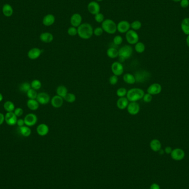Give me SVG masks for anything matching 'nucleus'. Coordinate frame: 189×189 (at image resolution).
Returning <instances> with one entry per match:
<instances>
[{
  "label": "nucleus",
  "mask_w": 189,
  "mask_h": 189,
  "mask_svg": "<svg viewBox=\"0 0 189 189\" xmlns=\"http://www.w3.org/2000/svg\"><path fill=\"white\" fill-rule=\"evenodd\" d=\"M127 112L130 115L135 116L139 114L140 111V106L137 102H130L128 105Z\"/></svg>",
  "instance_id": "9"
},
{
  "label": "nucleus",
  "mask_w": 189,
  "mask_h": 189,
  "mask_svg": "<svg viewBox=\"0 0 189 189\" xmlns=\"http://www.w3.org/2000/svg\"><path fill=\"white\" fill-rule=\"evenodd\" d=\"M13 112L16 115V116L18 117H21L23 115V110L21 108L18 107L17 109H15L14 111H13Z\"/></svg>",
  "instance_id": "45"
},
{
  "label": "nucleus",
  "mask_w": 189,
  "mask_h": 189,
  "mask_svg": "<svg viewBox=\"0 0 189 189\" xmlns=\"http://www.w3.org/2000/svg\"><path fill=\"white\" fill-rule=\"evenodd\" d=\"M150 189H161V187L158 184H157L156 183H154L151 185V186L150 187Z\"/></svg>",
  "instance_id": "48"
},
{
  "label": "nucleus",
  "mask_w": 189,
  "mask_h": 189,
  "mask_svg": "<svg viewBox=\"0 0 189 189\" xmlns=\"http://www.w3.org/2000/svg\"><path fill=\"white\" fill-rule=\"evenodd\" d=\"M111 69L114 75L117 76L122 75L124 72V67L121 62H114L111 65Z\"/></svg>",
  "instance_id": "7"
},
{
  "label": "nucleus",
  "mask_w": 189,
  "mask_h": 189,
  "mask_svg": "<svg viewBox=\"0 0 189 189\" xmlns=\"http://www.w3.org/2000/svg\"><path fill=\"white\" fill-rule=\"evenodd\" d=\"M39 38L42 42L50 43L52 42L54 39V36L52 33L49 32H44L40 34Z\"/></svg>",
  "instance_id": "22"
},
{
  "label": "nucleus",
  "mask_w": 189,
  "mask_h": 189,
  "mask_svg": "<svg viewBox=\"0 0 189 189\" xmlns=\"http://www.w3.org/2000/svg\"><path fill=\"white\" fill-rule=\"evenodd\" d=\"M162 90V87L161 85L158 83H154L150 85L147 89V92L151 95L158 94L161 93Z\"/></svg>",
  "instance_id": "17"
},
{
  "label": "nucleus",
  "mask_w": 189,
  "mask_h": 189,
  "mask_svg": "<svg viewBox=\"0 0 189 189\" xmlns=\"http://www.w3.org/2000/svg\"><path fill=\"white\" fill-rule=\"evenodd\" d=\"M142 23L140 21H135L130 23V28L134 31H138L142 27Z\"/></svg>",
  "instance_id": "38"
},
{
  "label": "nucleus",
  "mask_w": 189,
  "mask_h": 189,
  "mask_svg": "<svg viewBox=\"0 0 189 189\" xmlns=\"http://www.w3.org/2000/svg\"><path fill=\"white\" fill-rule=\"evenodd\" d=\"M56 92L57 95L64 99V97L66 96V94H68V90L66 86H65L64 85H60L57 88Z\"/></svg>",
  "instance_id": "28"
},
{
  "label": "nucleus",
  "mask_w": 189,
  "mask_h": 189,
  "mask_svg": "<svg viewBox=\"0 0 189 189\" xmlns=\"http://www.w3.org/2000/svg\"><path fill=\"white\" fill-rule=\"evenodd\" d=\"M19 132L23 137H28L30 136L32 133L31 128L28 126L23 125L19 127Z\"/></svg>",
  "instance_id": "30"
},
{
  "label": "nucleus",
  "mask_w": 189,
  "mask_h": 189,
  "mask_svg": "<svg viewBox=\"0 0 189 189\" xmlns=\"http://www.w3.org/2000/svg\"><path fill=\"white\" fill-rule=\"evenodd\" d=\"M3 13L5 16L7 17L12 16L13 13V10L11 5L6 3L3 7Z\"/></svg>",
  "instance_id": "26"
},
{
  "label": "nucleus",
  "mask_w": 189,
  "mask_h": 189,
  "mask_svg": "<svg viewBox=\"0 0 189 189\" xmlns=\"http://www.w3.org/2000/svg\"><path fill=\"white\" fill-rule=\"evenodd\" d=\"M31 89V84L28 82L23 83L19 86V90L24 93H27Z\"/></svg>",
  "instance_id": "33"
},
{
  "label": "nucleus",
  "mask_w": 189,
  "mask_h": 189,
  "mask_svg": "<svg viewBox=\"0 0 189 189\" xmlns=\"http://www.w3.org/2000/svg\"><path fill=\"white\" fill-rule=\"evenodd\" d=\"M49 132V128L47 125L45 123H41L37 127V132L38 135L42 137L45 136Z\"/></svg>",
  "instance_id": "19"
},
{
  "label": "nucleus",
  "mask_w": 189,
  "mask_h": 189,
  "mask_svg": "<svg viewBox=\"0 0 189 189\" xmlns=\"http://www.w3.org/2000/svg\"><path fill=\"white\" fill-rule=\"evenodd\" d=\"M27 106L32 111H36L39 107V104L36 99H29L27 102Z\"/></svg>",
  "instance_id": "25"
},
{
  "label": "nucleus",
  "mask_w": 189,
  "mask_h": 189,
  "mask_svg": "<svg viewBox=\"0 0 189 189\" xmlns=\"http://www.w3.org/2000/svg\"><path fill=\"white\" fill-rule=\"evenodd\" d=\"M3 94H1V93H0V102H1L2 101H3Z\"/></svg>",
  "instance_id": "52"
},
{
  "label": "nucleus",
  "mask_w": 189,
  "mask_h": 189,
  "mask_svg": "<svg viewBox=\"0 0 189 189\" xmlns=\"http://www.w3.org/2000/svg\"><path fill=\"white\" fill-rule=\"evenodd\" d=\"M180 5L182 8H186L189 6V0H181L180 2Z\"/></svg>",
  "instance_id": "46"
},
{
  "label": "nucleus",
  "mask_w": 189,
  "mask_h": 189,
  "mask_svg": "<svg viewBox=\"0 0 189 189\" xmlns=\"http://www.w3.org/2000/svg\"><path fill=\"white\" fill-rule=\"evenodd\" d=\"M83 17L80 13H75L71 16L70 18V24L71 26L78 28L82 24Z\"/></svg>",
  "instance_id": "13"
},
{
  "label": "nucleus",
  "mask_w": 189,
  "mask_h": 189,
  "mask_svg": "<svg viewBox=\"0 0 189 189\" xmlns=\"http://www.w3.org/2000/svg\"><path fill=\"white\" fill-rule=\"evenodd\" d=\"M67 32L70 36L74 37V36H76L78 34V28L74 27H70L69 28Z\"/></svg>",
  "instance_id": "39"
},
{
  "label": "nucleus",
  "mask_w": 189,
  "mask_h": 189,
  "mask_svg": "<svg viewBox=\"0 0 189 189\" xmlns=\"http://www.w3.org/2000/svg\"><path fill=\"white\" fill-rule=\"evenodd\" d=\"M25 125L28 127H32L36 125L38 121V117L36 115L34 114H28L25 116L24 118Z\"/></svg>",
  "instance_id": "8"
},
{
  "label": "nucleus",
  "mask_w": 189,
  "mask_h": 189,
  "mask_svg": "<svg viewBox=\"0 0 189 189\" xmlns=\"http://www.w3.org/2000/svg\"><path fill=\"white\" fill-rule=\"evenodd\" d=\"M5 121V116L3 114L0 112V125H3Z\"/></svg>",
  "instance_id": "49"
},
{
  "label": "nucleus",
  "mask_w": 189,
  "mask_h": 189,
  "mask_svg": "<svg viewBox=\"0 0 189 189\" xmlns=\"http://www.w3.org/2000/svg\"><path fill=\"white\" fill-rule=\"evenodd\" d=\"M17 117L13 112H7L5 116V121L9 125H14L17 122Z\"/></svg>",
  "instance_id": "15"
},
{
  "label": "nucleus",
  "mask_w": 189,
  "mask_h": 189,
  "mask_svg": "<svg viewBox=\"0 0 189 189\" xmlns=\"http://www.w3.org/2000/svg\"><path fill=\"white\" fill-rule=\"evenodd\" d=\"M135 50L138 53H143L146 49V46L143 43L138 42L137 43L135 46Z\"/></svg>",
  "instance_id": "32"
},
{
  "label": "nucleus",
  "mask_w": 189,
  "mask_h": 189,
  "mask_svg": "<svg viewBox=\"0 0 189 189\" xmlns=\"http://www.w3.org/2000/svg\"><path fill=\"white\" fill-rule=\"evenodd\" d=\"M186 42L187 45L189 47V35H188L187 37Z\"/></svg>",
  "instance_id": "51"
},
{
  "label": "nucleus",
  "mask_w": 189,
  "mask_h": 189,
  "mask_svg": "<svg viewBox=\"0 0 189 189\" xmlns=\"http://www.w3.org/2000/svg\"><path fill=\"white\" fill-rule=\"evenodd\" d=\"M152 99H153L152 95L149 94L148 93H147V94H144V96H143L142 99L143 100V101H144V102H146V103H149L151 101Z\"/></svg>",
  "instance_id": "44"
},
{
  "label": "nucleus",
  "mask_w": 189,
  "mask_h": 189,
  "mask_svg": "<svg viewBox=\"0 0 189 189\" xmlns=\"http://www.w3.org/2000/svg\"><path fill=\"white\" fill-rule=\"evenodd\" d=\"M101 27L104 32L110 34H114L117 31V24L112 19L104 20L102 23Z\"/></svg>",
  "instance_id": "4"
},
{
  "label": "nucleus",
  "mask_w": 189,
  "mask_h": 189,
  "mask_svg": "<svg viewBox=\"0 0 189 189\" xmlns=\"http://www.w3.org/2000/svg\"><path fill=\"white\" fill-rule=\"evenodd\" d=\"M64 99L58 95H55L51 99L50 103L55 109H59L63 105Z\"/></svg>",
  "instance_id": "16"
},
{
  "label": "nucleus",
  "mask_w": 189,
  "mask_h": 189,
  "mask_svg": "<svg viewBox=\"0 0 189 189\" xmlns=\"http://www.w3.org/2000/svg\"><path fill=\"white\" fill-rule=\"evenodd\" d=\"M113 42L116 45H121L123 42V38L120 35H117L114 37Z\"/></svg>",
  "instance_id": "41"
},
{
  "label": "nucleus",
  "mask_w": 189,
  "mask_h": 189,
  "mask_svg": "<svg viewBox=\"0 0 189 189\" xmlns=\"http://www.w3.org/2000/svg\"><path fill=\"white\" fill-rule=\"evenodd\" d=\"M37 100L39 102V104L42 105H47L50 102V97L49 94L47 92H40L38 94Z\"/></svg>",
  "instance_id": "11"
},
{
  "label": "nucleus",
  "mask_w": 189,
  "mask_h": 189,
  "mask_svg": "<svg viewBox=\"0 0 189 189\" xmlns=\"http://www.w3.org/2000/svg\"><path fill=\"white\" fill-rule=\"evenodd\" d=\"M118 76L113 75L111 76L110 78L109 79V82L110 84L111 85H115L118 83Z\"/></svg>",
  "instance_id": "42"
},
{
  "label": "nucleus",
  "mask_w": 189,
  "mask_h": 189,
  "mask_svg": "<svg viewBox=\"0 0 189 189\" xmlns=\"http://www.w3.org/2000/svg\"><path fill=\"white\" fill-rule=\"evenodd\" d=\"M106 54L111 59H115L118 57V50L116 48L110 47L107 50Z\"/></svg>",
  "instance_id": "29"
},
{
  "label": "nucleus",
  "mask_w": 189,
  "mask_h": 189,
  "mask_svg": "<svg viewBox=\"0 0 189 189\" xmlns=\"http://www.w3.org/2000/svg\"><path fill=\"white\" fill-rule=\"evenodd\" d=\"M78 35L83 39H89L94 34V29L90 24L84 23L78 28Z\"/></svg>",
  "instance_id": "1"
},
{
  "label": "nucleus",
  "mask_w": 189,
  "mask_h": 189,
  "mask_svg": "<svg viewBox=\"0 0 189 189\" xmlns=\"http://www.w3.org/2000/svg\"><path fill=\"white\" fill-rule=\"evenodd\" d=\"M133 52V48L130 45H125L122 47L118 50V57L121 63L130 58L132 55Z\"/></svg>",
  "instance_id": "3"
},
{
  "label": "nucleus",
  "mask_w": 189,
  "mask_h": 189,
  "mask_svg": "<svg viewBox=\"0 0 189 189\" xmlns=\"http://www.w3.org/2000/svg\"><path fill=\"white\" fill-rule=\"evenodd\" d=\"M96 1H97V2H101L103 0H96Z\"/></svg>",
  "instance_id": "54"
},
{
  "label": "nucleus",
  "mask_w": 189,
  "mask_h": 189,
  "mask_svg": "<svg viewBox=\"0 0 189 189\" xmlns=\"http://www.w3.org/2000/svg\"><path fill=\"white\" fill-rule=\"evenodd\" d=\"M127 90L125 88H119L116 91L117 96L119 97H126L127 94Z\"/></svg>",
  "instance_id": "37"
},
{
  "label": "nucleus",
  "mask_w": 189,
  "mask_h": 189,
  "mask_svg": "<svg viewBox=\"0 0 189 189\" xmlns=\"http://www.w3.org/2000/svg\"><path fill=\"white\" fill-rule=\"evenodd\" d=\"M134 75L136 83H144L146 82L151 76L149 72L146 70L137 71Z\"/></svg>",
  "instance_id": "6"
},
{
  "label": "nucleus",
  "mask_w": 189,
  "mask_h": 189,
  "mask_svg": "<svg viewBox=\"0 0 189 189\" xmlns=\"http://www.w3.org/2000/svg\"><path fill=\"white\" fill-rule=\"evenodd\" d=\"M104 30L102 28V27H97L94 29V34L96 37H100L104 33Z\"/></svg>",
  "instance_id": "43"
},
{
  "label": "nucleus",
  "mask_w": 189,
  "mask_h": 189,
  "mask_svg": "<svg viewBox=\"0 0 189 189\" xmlns=\"http://www.w3.org/2000/svg\"><path fill=\"white\" fill-rule=\"evenodd\" d=\"M144 94V91L142 89L132 88L128 91L126 97L130 102H137L143 99Z\"/></svg>",
  "instance_id": "2"
},
{
  "label": "nucleus",
  "mask_w": 189,
  "mask_h": 189,
  "mask_svg": "<svg viewBox=\"0 0 189 189\" xmlns=\"http://www.w3.org/2000/svg\"><path fill=\"white\" fill-rule=\"evenodd\" d=\"M42 50L38 48H33L29 50L28 52V57L31 60H36L40 57L42 54Z\"/></svg>",
  "instance_id": "18"
},
{
  "label": "nucleus",
  "mask_w": 189,
  "mask_h": 189,
  "mask_svg": "<svg viewBox=\"0 0 189 189\" xmlns=\"http://www.w3.org/2000/svg\"><path fill=\"white\" fill-rule=\"evenodd\" d=\"M3 107L7 112H13L15 110V106H14V104L12 101H10L5 102V104L3 105Z\"/></svg>",
  "instance_id": "31"
},
{
  "label": "nucleus",
  "mask_w": 189,
  "mask_h": 189,
  "mask_svg": "<svg viewBox=\"0 0 189 189\" xmlns=\"http://www.w3.org/2000/svg\"><path fill=\"white\" fill-rule=\"evenodd\" d=\"M26 94L27 97H28L29 99H37L38 93H37L36 90H34V89L31 88V89L29 90Z\"/></svg>",
  "instance_id": "36"
},
{
  "label": "nucleus",
  "mask_w": 189,
  "mask_h": 189,
  "mask_svg": "<svg viewBox=\"0 0 189 189\" xmlns=\"http://www.w3.org/2000/svg\"><path fill=\"white\" fill-rule=\"evenodd\" d=\"M172 1L175 3H179V2H180L181 0H172Z\"/></svg>",
  "instance_id": "53"
},
{
  "label": "nucleus",
  "mask_w": 189,
  "mask_h": 189,
  "mask_svg": "<svg viewBox=\"0 0 189 189\" xmlns=\"http://www.w3.org/2000/svg\"><path fill=\"white\" fill-rule=\"evenodd\" d=\"M181 29L185 34L189 35V17L183 19L181 23Z\"/></svg>",
  "instance_id": "23"
},
{
  "label": "nucleus",
  "mask_w": 189,
  "mask_h": 189,
  "mask_svg": "<svg viewBox=\"0 0 189 189\" xmlns=\"http://www.w3.org/2000/svg\"><path fill=\"white\" fill-rule=\"evenodd\" d=\"M55 21V17L52 14H48L44 17L43 19V24L46 27L52 26Z\"/></svg>",
  "instance_id": "21"
},
{
  "label": "nucleus",
  "mask_w": 189,
  "mask_h": 189,
  "mask_svg": "<svg viewBox=\"0 0 189 189\" xmlns=\"http://www.w3.org/2000/svg\"><path fill=\"white\" fill-rule=\"evenodd\" d=\"M94 20L96 21L97 23H102L105 20V16L104 14L101 13H99L97 14L94 15Z\"/></svg>",
  "instance_id": "40"
},
{
  "label": "nucleus",
  "mask_w": 189,
  "mask_h": 189,
  "mask_svg": "<svg viewBox=\"0 0 189 189\" xmlns=\"http://www.w3.org/2000/svg\"><path fill=\"white\" fill-rule=\"evenodd\" d=\"M150 147L153 151L157 152L160 151L161 148V144L158 140L154 139L150 143Z\"/></svg>",
  "instance_id": "24"
},
{
  "label": "nucleus",
  "mask_w": 189,
  "mask_h": 189,
  "mask_svg": "<svg viewBox=\"0 0 189 189\" xmlns=\"http://www.w3.org/2000/svg\"><path fill=\"white\" fill-rule=\"evenodd\" d=\"M64 100L65 101L69 103H73L76 100L75 94H74L73 93H68L66 94V96L64 97Z\"/></svg>",
  "instance_id": "35"
},
{
  "label": "nucleus",
  "mask_w": 189,
  "mask_h": 189,
  "mask_svg": "<svg viewBox=\"0 0 189 189\" xmlns=\"http://www.w3.org/2000/svg\"><path fill=\"white\" fill-rule=\"evenodd\" d=\"M170 156L173 160L180 161H181L184 158L185 153V151L182 149H180V148H176V149H173L171 153H170Z\"/></svg>",
  "instance_id": "10"
},
{
  "label": "nucleus",
  "mask_w": 189,
  "mask_h": 189,
  "mask_svg": "<svg viewBox=\"0 0 189 189\" xmlns=\"http://www.w3.org/2000/svg\"><path fill=\"white\" fill-rule=\"evenodd\" d=\"M123 80L125 83L130 84V85H133L136 83L135 79V75H133L132 74L126 73L123 75Z\"/></svg>",
  "instance_id": "27"
},
{
  "label": "nucleus",
  "mask_w": 189,
  "mask_h": 189,
  "mask_svg": "<svg viewBox=\"0 0 189 189\" xmlns=\"http://www.w3.org/2000/svg\"><path fill=\"white\" fill-rule=\"evenodd\" d=\"M31 88L33 89L34 90H38L40 89V88H42V83L40 80L35 79L34 80L32 81L31 84Z\"/></svg>",
  "instance_id": "34"
},
{
  "label": "nucleus",
  "mask_w": 189,
  "mask_h": 189,
  "mask_svg": "<svg viewBox=\"0 0 189 189\" xmlns=\"http://www.w3.org/2000/svg\"><path fill=\"white\" fill-rule=\"evenodd\" d=\"M125 39L128 44L130 45H135L139 42L140 37L136 31L130 29L125 33Z\"/></svg>",
  "instance_id": "5"
},
{
  "label": "nucleus",
  "mask_w": 189,
  "mask_h": 189,
  "mask_svg": "<svg viewBox=\"0 0 189 189\" xmlns=\"http://www.w3.org/2000/svg\"><path fill=\"white\" fill-rule=\"evenodd\" d=\"M17 125H18V126L19 127L25 125V124H24V119H21H21H18V120H17Z\"/></svg>",
  "instance_id": "47"
},
{
  "label": "nucleus",
  "mask_w": 189,
  "mask_h": 189,
  "mask_svg": "<svg viewBox=\"0 0 189 189\" xmlns=\"http://www.w3.org/2000/svg\"><path fill=\"white\" fill-rule=\"evenodd\" d=\"M172 149L170 147H166L165 149V151L166 154H170L172 151Z\"/></svg>",
  "instance_id": "50"
},
{
  "label": "nucleus",
  "mask_w": 189,
  "mask_h": 189,
  "mask_svg": "<svg viewBox=\"0 0 189 189\" xmlns=\"http://www.w3.org/2000/svg\"><path fill=\"white\" fill-rule=\"evenodd\" d=\"M88 10L90 13L94 16L100 12V6L96 1H91L88 4Z\"/></svg>",
  "instance_id": "14"
},
{
  "label": "nucleus",
  "mask_w": 189,
  "mask_h": 189,
  "mask_svg": "<svg viewBox=\"0 0 189 189\" xmlns=\"http://www.w3.org/2000/svg\"><path fill=\"white\" fill-rule=\"evenodd\" d=\"M130 23L127 21H121L117 25V29L118 32L126 33L130 30Z\"/></svg>",
  "instance_id": "12"
},
{
  "label": "nucleus",
  "mask_w": 189,
  "mask_h": 189,
  "mask_svg": "<svg viewBox=\"0 0 189 189\" xmlns=\"http://www.w3.org/2000/svg\"><path fill=\"white\" fill-rule=\"evenodd\" d=\"M130 101H128L126 97H119L116 102V105L118 109L123 110L127 108L128 105L129 104Z\"/></svg>",
  "instance_id": "20"
}]
</instances>
